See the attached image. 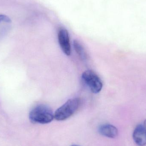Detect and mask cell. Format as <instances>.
<instances>
[{
  "label": "cell",
  "mask_w": 146,
  "mask_h": 146,
  "mask_svg": "<svg viewBox=\"0 0 146 146\" xmlns=\"http://www.w3.org/2000/svg\"><path fill=\"white\" fill-rule=\"evenodd\" d=\"M143 125H144V127H145L146 128V119L145 120V121H144V124H143Z\"/></svg>",
  "instance_id": "cell-9"
},
{
  "label": "cell",
  "mask_w": 146,
  "mask_h": 146,
  "mask_svg": "<svg viewBox=\"0 0 146 146\" xmlns=\"http://www.w3.org/2000/svg\"><path fill=\"white\" fill-rule=\"evenodd\" d=\"M1 22L9 23L11 22V20L9 17L4 15H0V23Z\"/></svg>",
  "instance_id": "cell-8"
},
{
  "label": "cell",
  "mask_w": 146,
  "mask_h": 146,
  "mask_svg": "<svg viewBox=\"0 0 146 146\" xmlns=\"http://www.w3.org/2000/svg\"><path fill=\"white\" fill-rule=\"evenodd\" d=\"M133 136L134 141L138 146L146 145V128L144 125H138L134 130Z\"/></svg>",
  "instance_id": "cell-5"
},
{
  "label": "cell",
  "mask_w": 146,
  "mask_h": 146,
  "mask_svg": "<svg viewBox=\"0 0 146 146\" xmlns=\"http://www.w3.org/2000/svg\"><path fill=\"white\" fill-rule=\"evenodd\" d=\"M80 101L78 98L68 100L54 113V117L58 121H63L73 115L79 109Z\"/></svg>",
  "instance_id": "cell-2"
},
{
  "label": "cell",
  "mask_w": 146,
  "mask_h": 146,
  "mask_svg": "<svg viewBox=\"0 0 146 146\" xmlns=\"http://www.w3.org/2000/svg\"><path fill=\"white\" fill-rule=\"evenodd\" d=\"M82 78L85 84L94 93H99L103 88V83L98 76L92 70H87L82 73Z\"/></svg>",
  "instance_id": "cell-3"
},
{
  "label": "cell",
  "mask_w": 146,
  "mask_h": 146,
  "mask_svg": "<svg viewBox=\"0 0 146 146\" xmlns=\"http://www.w3.org/2000/svg\"><path fill=\"white\" fill-rule=\"evenodd\" d=\"M29 118L33 123L47 124L51 122L54 117V114L49 107L44 105H39L30 111Z\"/></svg>",
  "instance_id": "cell-1"
},
{
  "label": "cell",
  "mask_w": 146,
  "mask_h": 146,
  "mask_svg": "<svg viewBox=\"0 0 146 146\" xmlns=\"http://www.w3.org/2000/svg\"><path fill=\"white\" fill-rule=\"evenodd\" d=\"M73 45L74 48L79 57L82 60H86L87 58V55L82 44L78 40H74L73 42Z\"/></svg>",
  "instance_id": "cell-7"
},
{
  "label": "cell",
  "mask_w": 146,
  "mask_h": 146,
  "mask_svg": "<svg viewBox=\"0 0 146 146\" xmlns=\"http://www.w3.org/2000/svg\"><path fill=\"white\" fill-rule=\"evenodd\" d=\"M98 132L101 135L111 139L116 138L118 133L117 129L113 125L110 124L100 125L98 128Z\"/></svg>",
  "instance_id": "cell-6"
},
{
  "label": "cell",
  "mask_w": 146,
  "mask_h": 146,
  "mask_svg": "<svg viewBox=\"0 0 146 146\" xmlns=\"http://www.w3.org/2000/svg\"><path fill=\"white\" fill-rule=\"evenodd\" d=\"M71 146H79L76 145H72Z\"/></svg>",
  "instance_id": "cell-10"
},
{
  "label": "cell",
  "mask_w": 146,
  "mask_h": 146,
  "mask_svg": "<svg viewBox=\"0 0 146 146\" xmlns=\"http://www.w3.org/2000/svg\"><path fill=\"white\" fill-rule=\"evenodd\" d=\"M58 38L62 50L65 54L70 56L71 54V46L69 33L67 30L64 28L60 29L58 33Z\"/></svg>",
  "instance_id": "cell-4"
}]
</instances>
